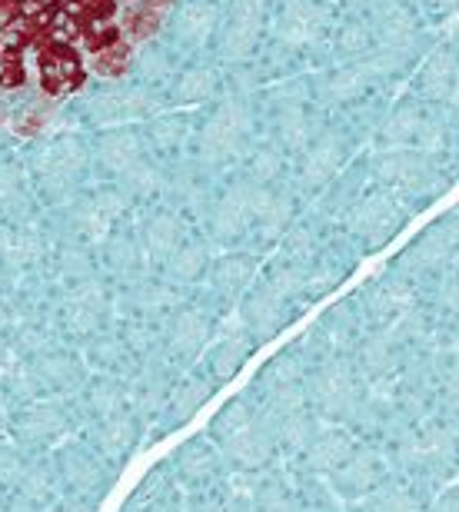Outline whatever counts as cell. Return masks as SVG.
<instances>
[{
  "label": "cell",
  "mask_w": 459,
  "mask_h": 512,
  "mask_svg": "<svg viewBox=\"0 0 459 512\" xmlns=\"http://www.w3.org/2000/svg\"><path fill=\"white\" fill-rule=\"evenodd\" d=\"M57 413H50V409H34L27 419H24V433L27 436H47V433H54L57 429Z\"/></svg>",
  "instance_id": "10"
},
{
  "label": "cell",
  "mask_w": 459,
  "mask_h": 512,
  "mask_svg": "<svg viewBox=\"0 0 459 512\" xmlns=\"http://www.w3.org/2000/svg\"><path fill=\"white\" fill-rule=\"evenodd\" d=\"M343 476H346V483H350V486H366V483H370V476H373L370 459H366V456L353 459V463L343 469Z\"/></svg>",
  "instance_id": "11"
},
{
  "label": "cell",
  "mask_w": 459,
  "mask_h": 512,
  "mask_svg": "<svg viewBox=\"0 0 459 512\" xmlns=\"http://www.w3.org/2000/svg\"><path fill=\"white\" fill-rule=\"evenodd\" d=\"M217 433L223 446L230 449V456L243 466H260L270 456V433L243 406H230L220 416Z\"/></svg>",
  "instance_id": "1"
},
{
  "label": "cell",
  "mask_w": 459,
  "mask_h": 512,
  "mask_svg": "<svg viewBox=\"0 0 459 512\" xmlns=\"http://www.w3.org/2000/svg\"><path fill=\"white\" fill-rule=\"evenodd\" d=\"M130 64V44H114V47H107V50H100V54H94V70L97 74H107V77H117V74H124Z\"/></svg>",
  "instance_id": "7"
},
{
  "label": "cell",
  "mask_w": 459,
  "mask_h": 512,
  "mask_svg": "<svg viewBox=\"0 0 459 512\" xmlns=\"http://www.w3.org/2000/svg\"><path fill=\"white\" fill-rule=\"evenodd\" d=\"M346 456H350V443H346V436H323L320 443L313 446L310 463L316 469H336V466H343Z\"/></svg>",
  "instance_id": "5"
},
{
  "label": "cell",
  "mask_w": 459,
  "mask_h": 512,
  "mask_svg": "<svg viewBox=\"0 0 459 512\" xmlns=\"http://www.w3.org/2000/svg\"><path fill=\"white\" fill-rule=\"evenodd\" d=\"M20 473V463L14 456H0V479H14Z\"/></svg>",
  "instance_id": "13"
},
{
  "label": "cell",
  "mask_w": 459,
  "mask_h": 512,
  "mask_svg": "<svg viewBox=\"0 0 459 512\" xmlns=\"http://www.w3.org/2000/svg\"><path fill=\"white\" fill-rule=\"evenodd\" d=\"M316 399H320V406L326 409V413L340 416L343 409H350V403H353L350 376H346L343 370H336V366L323 370L320 376H316Z\"/></svg>",
  "instance_id": "3"
},
{
  "label": "cell",
  "mask_w": 459,
  "mask_h": 512,
  "mask_svg": "<svg viewBox=\"0 0 459 512\" xmlns=\"http://www.w3.org/2000/svg\"><path fill=\"white\" fill-rule=\"evenodd\" d=\"M373 509L376 512H416V503H413V496L406 493V489L386 486V489H380V493H376Z\"/></svg>",
  "instance_id": "8"
},
{
  "label": "cell",
  "mask_w": 459,
  "mask_h": 512,
  "mask_svg": "<svg viewBox=\"0 0 459 512\" xmlns=\"http://www.w3.org/2000/svg\"><path fill=\"white\" fill-rule=\"evenodd\" d=\"M250 326H253V333H260V336H270L273 330L280 326V310H277V300H273V293L267 296H253V303H250Z\"/></svg>",
  "instance_id": "6"
},
{
  "label": "cell",
  "mask_w": 459,
  "mask_h": 512,
  "mask_svg": "<svg viewBox=\"0 0 459 512\" xmlns=\"http://www.w3.org/2000/svg\"><path fill=\"white\" fill-rule=\"evenodd\" d=\"M203 399H207V386H187L183 389V396L177 399V406L183 409V413H190V409H197Z\"/></svg>",
  "instance_id": "12"
},
{
  "label": "cell",
  "mask_w": 459,
  "mask_h": 512,
  "mask_svg": "<svg viewBox=\"0 0 459 512\" xmlns=\"http://www.w3.org/2000/svg\"><path fill=\"white\" fill-rule=\"evenodd\" d=\"M443 300H446V306H450V310L453 313H459V280L450 286V290H446V296H443Z\"/></svg>",
  "instance_id": "15"
},
{
  "label": "cell",
  "mask_w": 459,
  "mask_h": 512,
  "mask_svg": "<svg viewBox=\"0 0 459 512\" xmlns=\"http://www.w3.org/2000/svg\"><path fill=\"white\" fill-rule=\"evenodd\" d=\"M446 396H450L453 406H459V366L450 373V383H446Z\"/></svg>",
  "instance_id": "14"
},
{
  "label": "cell",
  "mask_w": 459,
  "mask_h": 512,
  "mask_svg": "<svg viewBox=\"0 0 459 512\" xmlns=\"http://www.w3.org/2000/svg\"><path fill=\"white\" fill-rule=\"evenodd\" d=\"M130 439H134V426H130L127 416H110L107 426H104V446L110 453H117V449H127Z\"/></svg>",
  "instance_id": "9"
},
{
  "label": "cell",
  "mask_w": 459,
  "mask_h": 512,
  "mask_svg": "<svg viewBox=\"0 0 459 512\" xmlns=\"http://www.w3.org/2000/svg\"><path fill=\"white\" fill-rule=\"evenodd\" d=\"M243 356H247V340H243L240 333L223 336L217 353H213V373H217V380H230V376L240 370Z\"/></svg>",
  "instance_id": "4"
},
{
  "label": "cell",
  "mask_w": 459,
  "mask_h": 512,
  "mask_svg": "<svg viewBox=\"0 0 459 512\" xmlns=\"http://www.w3.org/2000/svg\"><path fill=\"white\" fill-rule=\"evenodd\" d=\"M436 512H459V503H456V499H446V503L436 506Z\"/></svg>",
  "instance_id": "16"
},
{
  "label": "cell",
  "mask_w": 459,
  "mask_h": 512,
  "mask_svg": "<svg viewBox=\"0 0 459 512\" xmlns=\"http://www.w3.org/2000/svg\"><path fill=\"white\" fill-rule=\"evenodd\" d=\"M207 336H210V323L203 320L200 313L187 310V313H180L170 326V350L180 353V356H193L203 343H207Z\"/></svg>",
  "instance_id": "2"
}]
</instances>
